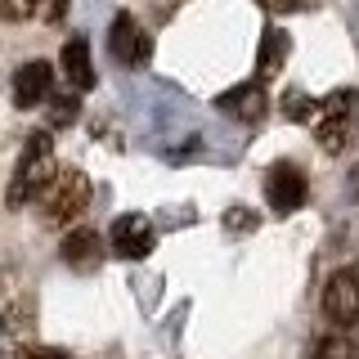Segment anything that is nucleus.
<instances>
[{"mask_svg":"<svg viewBox=\"0 0 359 359\" xmlns=\"http://www.w3.org/2000/svg\"><path fill=\"white\" fill-rule=\"evenodd\" d=\"M265 198H269V207H274L278 216H292L297 207H306V198H310L306 171L292 166V162H274L265 171Z\"/></svg>","mask_w":359,"mask_h":359,"instance_id":"obj_3","label":"nucleus"},{"mask_svg":"<svg viewBox=\"0 0 359 359\" xmlns=\"http://www.w3.org/2000/svg\"><path fill=\"white\" fill-rule=\"evenodd\" d=\"M216 108L224 112V117H233V121H247V126H256V121L265 117L269 99H265L261 81H243V86L224 90V95H216Z\"/></svg>","mask_w":359,"mask_h":359,"instance_id":"obj_7","label":"nucleus"},{"mask_svg":"<svg viewBox=\"0 0 359 359\" xmlns=\"http://www.w3.org/2000/svg\"><path fill=\"white\" fill-rule=\"evenodd\" d=\"M314 135L323 153H341L355 135V117H314Z\"/></svg>","mask_w":359,"mask_h":359,"instance_id":"obj_12","label":"nucleus"},{"mask_svg":"<svg viewBox=\"0 0 359 359\" xmlns=\"http://www.w3.org/2000/svg\"><path fill=\"white\" fill-rule=\"evenodd\" d=\"M81 117V99L67 90V95H50V126L54 130H63V126H72V121Z\"/></svg>","mask_w":359,"mask_h":359,"instance_id":"obj_13","label":"nucleus"},{"mask_svg":"<svg viewBox=\"0 0 359 359\" xmlns=\"http://www.w3.org/2000/svg\"><path fill=\"white\" fill-rule=\"evenodd\" d=\"M323 314L332 323H355L359 319V274L355 269H337L323 283Z\"/></svg>","mask_w":359,"mask_h":359,"instance_id":"obj_6","label":"nucleus"},{"mask_svg":"<svg viewBox=\"0 0 359 359\" xmlns=\"http://www.w3.org/2000/svg\"><path fill=\"white\" fill-rule=\"evenodd\" d=\"M86 202H90V180L67 166V171H59L50 180V189L41 194V220L45 224H67L72 216L86 211Z\"/></svg>","mask_w":359,"mask_h":359,"instance_id":"obj_2","label":"nucleus"},{"mask_svg":"<svg viewBox=\"0 0 359 359\" xmlns=\"http://www.w3.org/2000/svg\"><path fill=\"white\" fill-rule=\"evenodd\" d=\"M112 252L126 256V261H144V256L157 247V229L149 224V216H140V211H126V216L112 220Z\"/></svg>","mask_w":359,"mask_h":359,"instance_id":"obj_4","label":"nucleus"},{"mask_svg":"<svg viewBox=\"0 0 359 359\" xmlns=\"http://www.w3.org/2000/svg\"><path fill=\"white\" fill-rule=\"evenodd\" d=\"M351 341L346 337H319V341L310 346V359H351Z\"/></svg>","mask_w":359,"mask_h":359,"instance_id":"obj_16","label":"nucleus"},{"mask_svg":"<svg viewBox=\"0 0 359 359\" xmlns=\"http://www.w3.org/2000/svg\"><path fill=\"white\" fill-rule=\"evenodd\" d=\"M108 54L117 59L121 67H144L153 54V41L140 32V22H135L130 14H117L108 27Z\"/></svg>","mask_w":359,"mask_h":359,"instance_id":"obj_5","label":"nucleus"},{"mask_svg":"<svg viewBox=\"0 0 359 359\" xmlns=\"http://www.w3.org/2000/svg\"><path fill=\"white\" fill-rule=\"evenodd\" d=\"M59 252H63V265H72V269H99V261H104V238H99V229H72Z\"/></svg>","mask_w":359,"mask_h":359,"instance_id":"obj_9","label":"nucleus"},{"mask_svg":"<svg viewBox=\"0 0 359 359\" xmlns=\"http://www.w3.org/2000/svg\"><path fill=\"white\" fill-rule=\"evenodd\" d=\"M224 229H233V233L256 229V211H247V207H229V211H224Z\"/></svg>","mask_w":359,"mask_h":359,"instance_id":"obj_17","label":"nucleus"},{"mask_svg":"<svg viewBox=\"0 0 359 359\" xmlns=\"http://www.w3.org/2000/svg\"><path fill=\"white\" fill-rule=\"evenodd\" d=\"M50 95H54V67L45 59H32L14 72V104L18 108H36Z\"/></svg>","mask_w":359,"mask_h":359,"instance_id":"obj_8","label":"nucleus"},{"mask_svg":"<svg viewBox=\"0 0 359 359\" xmlns=\"http://www.w3.org/2000/svg\"><path fill=\"white\" fill-rule=\"evenodd\" d=\"M36 9H41V0H5V18H14V22L32 18Z\"/></svg>","mask_w":359,"mask_h":359,"instance_id":"obj_18","label":"nucleus"},{"mask_svg":"<svg viewBox=\"0 0 359 359\" xmlns=\"http://www.w3.org/2000/svg\"><path fill=\"white\" fill-rule=\"evenodd\" d=\"M18 359H67V355H59V351H22Z\"/></svg>","mask_w":359,"mask_h":359,"instance_id":"obj_19","label":"nucleus"},{"mask_svg":"<svg viewBox=\"0 0 359 359\" xmlns=\"http://www.w3.org/2000/svg\"><path fill=\"white\" fill-rule=\"evenodd\" d=\"M63 76H67V86L72 90H95V63H90V45L86 36H72L63 45Z\"/></svg>","mask_w":359,"mask_h":359,"instance_id":"obj_10","label":"nucleus"},{"mask_svg":"<svg viewBox=\"0 0 359 359\" xmlns=\"http://www.w3.org/2000/svg\"><path fill=\"white\" fill-rule=\"evenodd\" d=\"M261 5H265V9H292L297 0H261Z\"/></svg>","mask_w":359,"mask_h":359,"instance_id":"obj_20","label":"nucleus"},{"mask_svg":"<svg viewBox=\"0 0 359 359\" xmlns=\"http://www.w3.org/2000/svg\"><path fill=\"white\" fill-rule=\"evenodd\" d=\"M50 180H54V140L45 130H36V135H27V144H22V153H18L14 180H9V207L18 211L27 198L45 194Z\"/></svg>","mask_w":359,"mask_h":359,"instance_id":"obj_1","label":"nucleus"},{"mask_svg":"<svg viewBox=\"0 0 359 359\" xmlns=\"http://www.w3.org/2000/svg\"><path fill=\"white\" fill-rule=\"evenodd\" d=\"M287 54H292V41L283 27H265L261 36V54H256V72L261 76H278L287 67Z\"/></svg>","mask_w":359,"mask_h":359,"instance_id":"obj_11","label":"nucleus"},{"mask_svg":"<svg viewBox=\"0 0 359 359\" xmlns=\"http://www.w3.org/2000/svg\"><path fill=\"white\" fill-rule=\"evenodd\" d=\"M283 117L287 121H314L319 117V104H314L306 90H283Z\"/></svg>","mask_w":359,"mask_h":359,"instance_id":"obj_14","label":"nucleus"},{"mask_svg":"<svg viewBox=\"0 0 359 359\" xmlns=\"http://www.w3.org/2000/svg\"><path fill=\"white\" fill-rule=\"evenodd\" d=\"M355 108H359V90H332L319 104V117H355Z\"/></svg>","mask_w":359,"mask_h":359,"instance_id":"obj_15","label":"nucleus"}]
</instances>
